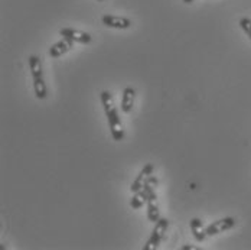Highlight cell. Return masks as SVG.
<instances>
[{"mask_svg":"<svg viewBox=\"0 0 251 250\" xmlns=\"http://www.w3.org/2000/svg\"><path fill=\"white\" fill-rule=\"evenodd\" d=\"M29 68L33 77V90H35V96L39 100H45L48 96V88L44 80V70H42V62L41 58L36 55H30L29 56Z\"/></svg>","mask_w":251,"mask_h":250,"instance_id":"1","label":"cell"},{"mask_svg":"<svg viewBox=\"0 0 251 250\" xmlns=\"http://www.w3.org/2000/svg\"><path fill=\"white\" fill-rule=\"evenodd\" d=\"M105 111V116H107V120H108V127H110V132H111V136L116 142H120L125 139V130H123V125H122V120H120V116H119V111L116 109V106L104 110Z\"/></svg>","mask_w":251,"mask_h":250,"instance_id":"2","label":"cell"},{"mask_svg":"<svg viewBox=\"0 0 251 250\" xmlns=\"http://www.w3.org/2000/svg\"><path fill=\"white\" fill-rule=\"evenodd\" d=\"M168 225H169V220L168 219H159L156 223H154V228L151 231V239L148 240V243L145 245V250H154L159 248L160 242L163 240L165 234H166V230H168Z\"/></svg>","mask_w":251,"mask_h":250,"instance_id":"3","label":"cell"},{"mask_svg":"<svg viewBox=\"0 0 251 250\" xmlns=\"http://www.w3.org/2000/svg\"><path fill=\"white\" fill-rule=\"evenodd\" d=\"M235 224H237V220L234 217H224L206 227V236H215V234L224 233L226 230H231L232 227H235Z\"/></svg>","mask_w":251,"mask_h":250,"instance_id":"4","label":"cell"},{"mask_svg":"<svg viewBox=\"0 0 251 250\" xmlns=\"http://www.w3.org/2000/svg\"><path fill=\"white\" fill-rule=\"evenodd\" d=\"M59 35L64 38H68L74 42H78V44H90L93 39L90 33L78 30V29H73V28H62L59 30Z\"/></svg>","mask_w":251,"mask_h":250,"instance_id":"5","label":"cell"},{"mask_svg":"<svg viewBox=\"0 0 251 250\" xmlns=\"http://www.w3.org/2000/svg\"><path fill=\"white\" fill-rule=\"evenodd\" d=\"M102 24L107 28L113 29H128L131 26V21L125 16H114V15H104Z\"/></svg>","mask_w":251,"mask_h":250,"instance_id":"6","label":"cell"},{"mask_svg":"<svg viewBox=\"0 0 251 250\" xmlns=\"http://www.w3.org/2000/svg\"><path fill=\"white\" fill-rule=\"evenodd\" d=\"M74 48V41L68 39V38H62L61 41H58L56 44H53L50 48V58H59L64 54H67L68 51Z\"/></svg>","mask_w":251,"mask_h":250,"instance_id":"7","label":"cell"},{"mask_svg":"<svg viewBox=\"0 0 251 250\" xmlns=\"http://www.w3.org/2000/svg\"><path fill=\"white\" fill-rule=\"evenodd\" d=\"M153 169H154L153 164H148V165L140 171V174L137 175V178L134 179V182H133V184H131V187H130V191H131L133 194H134V193H137V191H140V190H143L145 181L148 179V176L153 174Z\"/></svg>","mask_w":251,"mask_h":250,"instance_id":"8","label":"cell"},{"mask_svg":"<svg viewBox=\"0 0 251 250\" xmlns=\"http://www.w3.org/2000/svg\"><path fill=\"white\" fill-rule=\"evenodd\" d=\"M134 97H136V90L133 87H126L123 90V96H122V111L123 113H130L133 110L134 106Z\"/></svg>","mask_w":251,"mask_h":250,"instance_id":"9","label":"cell"},{"mask_svg":"<svg viewBox=\"0 0 251 250\" xmlns=\"http://www.w3.org/2000/svg\"><path fill=\"white\" fill-rule=\"evenodd\" d=\"M189 225H191V231H192L195 240L197 242H203L205 237H206V227H203L201 219H197V217L192 219Z\"/></svg>","mask_w":251,"mask_h":250,"instance_id":"10","label":"cell"},{"mask_svg":"<svg viewBox=\"0 0 251 250\" xmlns=\"http://www.w3.org/2000/svg\"><path fill=\"white\" fill-rule=\"evenodd\" d=\"M148 200H149L148 193H146L145 190H140V191L134 193V195L131 197V200H130V205H131V208L137 210V208L143 207V205L148 202Z\"/></svg>","mask_w":251,"mask_h":250,"instance_id":"11","label":"cell"},{"mask_svg":"<svg viewBox=\"0 0 251 250\" xmlns=\"http://www.w3.org/2000/svg\"><path fill=\"white\" fill-rule=\"evenodd\" d=\"M156 200L157 198H149L148 200V219H149V222H153V223H156L160 219V211H159Z\"/></svg>","mask_w":251,"mask_h":250,"instance_id":"12","label":"cell"},{"mask_svg":"<svg viewBox=\"0 0 251 250\" xmlns=\"http://www.w3.org/2000/svg\"><path fill=\"white\" fill-rule=\"evenodd\" d=\"M240 26H241V29L246 32V35L250 38V41H251V19H249V18H243V19H240Z\"/></svg>","mask_w":251,"mask_h":250,"instance_id":"13","label":"cell"},{"mask_svg":"<svg viewBox=\"0 0 251 250\" xmlns=\"http://www.w3.org/2000/svg\"><path fill=\"white\" fill-rule=\"evenodd\" d=\"M182 249H183V250H197L198 248H195V246H188V245H185V246H182Z\"/></svg>","mask_w":251,"mask_h":250,"instance_id":"14","label":"cell"},{"mask_svg":"<svg viewBox=\"0 0 251 250\" xmlns=\"http://www.w3.org/2000/svg\"><path fill=\"white\" fill-rule=\"evenodd\" d=\"M183 3H186V4H191V3H194V0H183Z\"/></svg>","mask_w":251,"mask_h":250,"instance_id":"15","label":"cell"},{"mask_svg":"<svg viewBox=\"0 0 251 250\" xmlns=\"http://www.w3.org/2000/svg\"><path fill=\"white\" fill-rule=\"evenodd\" d=\"M97 1H104V0H97Z\"/></svg>","mask_w":251,"mask_h":250,"instance_id":"16","label":"cell"}]
</instances>
